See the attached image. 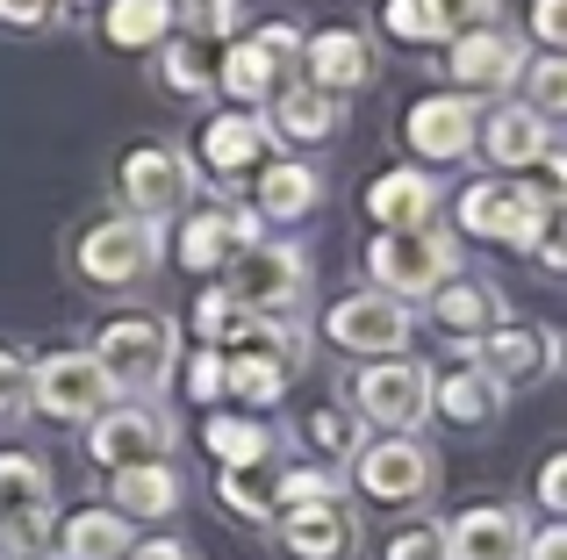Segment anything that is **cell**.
<instances>
[{"label": "cell", "mask_w": 567, "mask_h": 560, "mask_svg": "<svg viewBox=\"0 0 567 560\" xmlns=\"http://www.w3.org/2000/svg\"><path fill=\"white\" fill-rule=\"evenodd\" d=\"M181 216H187V224H181V252H173V259H181L187 273H223V267H230V252H237L230 209L216 201V209H181Z\"/></svg>", "instance_id": "28"}, {"label": "cell", "mask_w": 567, "mask_h": 560, "mask_svg": "<svg viewBox=\"0 0 567 560\" xmlns=\"http://www.w3.org/2000/svg\"><path fill=\"white\" fill-rule=\"evenodd\" d=\"M445 80L460 94H511L517 72H525V37L503 22H474V29H453L445 37Z\"/></svg>", "instance_id": "11"}, {"label": "cell", "mask_w": 567, "mask_h": 560, "mask_svg": "<svg viewBox=\"0 0 567 560\" xmlns=\"http://www.w3.org/2000/svg\"><path fill=\"white\" fill-rule=\"evenodd\" d=\"M453 216H460V230H474L482 245H511V252H532V238L554 224V209H546L517 173H488V180H474L467 195H460Z\"/></svg>", "instance_id": "7"}, {"label": "cell", "mask_w": 567, "mask_h": 560, "mask_svg": "<svg viewBox=\"0 0 567 560\" xmlns=\"http://www.w3.org/2000/svg\"><path fill=\"white\" fill-rule=\"evenodd\" d=\"M525 553V518L511 504H474L445 525V560H517Z\"/></svg>", "instance_id": "20"}, {"label": "cell", "mask_w": 567, "mask_h": 560, "mask_svg": "<svg viewBox=\"0 0 567 560\" xmlns=\"http://www.w3.org/2000/svg\"><path fill=\"white\" fill-rule=\"evenodd\" d=\"M58 481L37 453H0V510H51Z\"/></svg>", "instance_id": "34"}, {"label": "cell", "mask_w": 567, "mask_h": 560, "mask_svg": "<svg viewBox=\"0 0 567 560\" xmlns=\"http://www.w3.org/2000/svg\"><path fill=\"white\" fill-rule=\"evenodd\" d=\"M381 560H445V525H431V518L402 525V532L381 547Z\"/></svg>", "instance_id": "42"}, {"label": "cell", "mask_w": 567, "mask_h": 560, "mask_svg": "<svg viewBox=\"0 0 567 560\" xmlns=\"http://www.w3.org/2000/svg\"><path fill=\"white\" fill-rule=\"evenodd\" d=\"M539 504H546V518H567V453H554L539 467Z\"/></svg>", "instance_id": "46"}, {"label": "cell", "mask_w": 567, "mask_h": 560, "mask_svg": "<svg viewBox=\"0 0 567 560\" xmlns=\"http://www.w3.org/2000/svg\"><path fill=\"white\" fill-rule=\"evenodd\" d=\"M317 201H323V173L309 166V158H274V166H259V195H251V216H259V224H302Z\"/></svg>", "instance_id": "21"}, {"label": "cell", "mask_w": 567, "mask_h": 560, "mask_svg": "<svg viewBox=\"0 0 567 560\" xmlns=\"http://www.w3.org/2000/svg\"><path fill=\"white\" fill-rule=\"evenodd\" d=\"M101 37H109L115 51H158V43L173 37V0H109Z\"/></svg>", "instance_id": "30"}, {"label": "cell", "mask_w": 567, "mask_h": 560, "mask_svg": "<svg viewBox=\"0 0 567 560\" xmlns=\"http://www.w3.org/2000/svg\"><path fill=\"white\" fill-rule=\"evenodd\" d=\"M302 72L309 80L302 86H317V94H360L367 80H374V37L367 29H352V22H331V29H317V37H302Z\"/></svg>", "instance_id": "14"}, {"label": "cell", "mask_w": 567, "mask_h": 560, "mask_svg": "<svg viewBox=\"0 0 567 560\" xmlns=\"http://www.w3.org/2000/svg\"><path fill=\"white\" fill-rule=\"evenodd\" d=\"M266 152H274L266 115H208L202 144H194V158H202L208 180H245V173L266 166Z\"/></svg>", "instance_id": "18"}, {"label": "cell", "mask_w": 567, "mask_h": 560, "mask_svg": "<svg viewBox=\"0 0 567 560\" xmlns=\"http://www.w3.org/2000/svg\"><path fill=\"white\" fill-rule=\"evenodd\" d=\"M338 94H317V86H274V115H266V129L288 144H331L338 137Z\"/></svg>", "instance_id": "25"}, {"label": "cell", "mask_w": 567, "mask_h": 560, "mask_svg": "<svg viewBox=\"0 0 567 560\" xmlns=\"http://www.w3.org/2000/svg\"><path fill=\"white\" fill-rule=\"evenodd\" d=\"M503 409V388L482 374V366H453V374H431V417H445L453 432H482V424H496Z\"/></svg>", "instance_id": "22"}, {"label": "cell", "mask_w": 567, "mask_h": 560, "mask_svg": "<svg viewBox=\"0 0 567 560\" xmlns=\"http://www.w3.org/2000/svg\"><path fill=\"white\" fill-rule=\"evenodd\" d=\"M115 403L109 374L94 366V352H51V360H29V409L51 424H86Z\"/></svg>", "instance_id": "10"}, {"label": "cell", "mask_w": 567, "mask_h": 560, "mask_svg": "<svg viewBox=\"0 0 567 560\" xmlns=\"http://www.w3.org/2000/svg\"><path fill=\"white\" fill-rule=\"evenodd\" d=\"M474 366L496 381L503 395L511 388H539V381L560 374V331L554 323H517V317H496L482 338H474Z\"/></svg>", "instance_id": "8"}, {"label": "cell", "mask_w": 567, "mask_h": 560, "mask_svg": "<svg viewBox=\"0 0 567 560\" xmlns=\"http://www.w3.org/2000/svg\"><path fill=\"white\" fill-rule=\"evenodd\" d=\"M416 331V309L395 302V294L381 288H360V294H338L331 309H323V338H331L338 352H352V360H388V352H402Z\"/></svg>", "instance_id": "9"}, {"label": "cell", "mask_w": 567, "mask_h": 560, "mask_svg": "<svg viewBox=\"0 0 567 560\" xmlns=\"http://www.w3.org/2000/svg\"><path fill=\"white\" fill-rule=\"evenodd\" d=\"M346 467H352V481H360V496H374L388 510H416V504H431V489H439V453H431L416 432L360 438V453H352Z\"/></svg>", "instance_id": "4"}, {"label": "cell", "mask_w": 567, "mask_h": 560, "mask_svg": "<svg viewBox=\"0 0 567 560\" xmlns=\"http://www.w3.org/2000/svg\"><path fill=\"white\" fill-rule=\"evenodd\" d=\"M109 510H123L130 525H144V518H173V510H181V475H173V460L115 467V475H109Z\"/></svg>", "instance_id": "24"}, {"label": "cell", "mask_w": 567, "mask_h": 560, "mask_svg": "<svg viewBox=\"0 0 567 560\" xmlns=\"http://www.w3.org/2000/svg\"><path fill=\"white\" fill-rule=\"evenodd\" d=\"M367 273H374V288L395 294V302H424L445 273H460V245L445 238L439 224L374 230V245H367Z\"/></svg>", "instance_id": "5"}, {"label": "cell", "mask_w": 567, "mask_h": 560, "mask_svg": "<svg viewBox=\"0 0 567 560\" xmlns=\"http://www.w3.org/2000/svg\"><path fill=\"white\" fill-rule=\"evenodd\" d=\"M130 547H137V525H130L123 510H109V504L65 518V532H58V560H123Z\"/></svg>", "instance_id": "26"}, {"label": "cell", "mask_w": 567, "mask_h": 560, "mask_svg": "<svg viewBox=\"0 0 567 560\" xmlns=\"http://www.w3.org/2000/svg\"><path fill=\"white\" fill-rule=\"evenodd\" d=\"M445 195L439 180H431L424 166H388L374 173V187H367V216H374V230H416V224H439Z\"/></svg>", "instance_id": "19"}, {"label": "cell", "mask_w": 567, "mask_h": 560, "mask_svg": "<svg viewBox=\"0 0 567 560\" xmlns=\"http://www.w3.org/2000/svg\"><path fill=\"white\" fill-rule=\"evenodd\" d=\"M381 29L395 43H445L453 37V22H445L431 0H381Z\"/></svg>", "instance_id": "38"}, {"label": "cell", "mask_w": 567, "mask_h": 560, "mask_svg": "<svg viewBox=\"0 0 567 560\" xmlns=\"http://www.w3.org/2000/svg\"><path fill=\"white\" fill-rule=\"evenodd\" d=\"M453 29H474V22H496V0H431Z\"/></svg>", "instance_id": "49"}, {"label": "cell", "mask_w": 567, "mask_h": 560, "mask_svg": "<svg viewBox=\"0 0 567 560\" xmlns=\"http://www.w3.org/2000/svg\"><path fill=\"white\" fill-rule=\"evenodd\" d=\"M173 22L202 43H223L237 22H245V0H173Z\"/></svg>", "instance_id": "40"}, {"label": "cell", "mask_w": 567, "mask_h": 560, "mask_svg": "<svg viewBox=\"0 0 567 560\" xmlns=\"http://www.w3.org/2000/svg\"><path fill=\"white\" fill-rule=\"evenodd\" d=\"M216 86L230 101H245V108H259V101H274V86H280V58L266 51L259 37H237V43H223V58H216Z\"/></svg>", "instance_id": "27"}, {"label": "cell", "mask_w": 567, "mask_h": 560, "mask_svg": "<svg viewBox=\"0 0 567 560\" xmlns=\"http://www.w3.org/2000/svg\"><path fill=\"white\" fill-rule=\"evenodd\" d=\"M274 475H280V460L216 467V496H223V504H230L245 525H274Z\"/></svg>", "instance_id": "31"}, {"label": "cell", "mask_w": 567, "mask_h": 560, "mask_svg": "<svg viewBox=\"0 0 567 560\" xmlns=\"http://www.w3.org/2000/svg\"><path fill=\"white\" fill-rule=\"evenodd\" d=\"M517 560H567V525L546 518L539 532H525V553H517Z\"/></svg>", "instance_id": "47"}, {"label": "cell", "mask_w": 567, "mask_h": 560, "mask_svg": "<svg viewBox=\"0 0 567 560\" xmlns=\"http://www.w3.org/2000/svg\"><path fill=\"white\" fill-rule=\"evenodd\" d=\"M187 395H194V403H223V352H216V345L194 352V366H187Z\"/></svg>", "instance_id": "44"}, {"label": "cell", "mask_w": 567, "mask_h": 560, "mask_svg": "<svg viewBox=\"0 0 567 560\" xmlns=\"http://www.w3.org/2000/svg\"><path fill=\"white\" fill-rule=\"evenodd\" d=\"M202 446L216 453V467H251V460H274L280 453V432L266 417H230L223 409V417L202 424Z\"/></svg>", "instance_id": "29"}, {"label": "cell", "mask_w": 567, "mask_h": 560, "mask_svg": "<svg viewBox=\"0 0 567 560\" xmlns=\"http://www.w3.org/2000/svg\"><path fill=\"white\" fill-rule=\"evenodd\" d=\"M158 51H166V86L173 94H208V86H216V58L202 51V37L158 43Z\"/></svg>", "instance_id": "39"}, {"label": "cell", "mask_w": 567, "mask_h": 560, "mask_svg": "<svg viewBox=\"0 0 567 560\" xmlns=\"http://www.w3.org/2000/svg\"><path fill=\"white\" fill-rule=\"evenodd\" d=\"M474 152L496 173H525L539 152H554V123L539 108H525V101H496V108L474 115Z\"/></svg>", "instance_id": "16"}, {"label": "cell", "mask_w": 567, "mask_h": 560, "mask_svg": "<svg viewBox=\"0 0 567 560\" xmlns=\"http://www.w3.org/2000/svg\"><path fill=\"white\" fill-rule=\"evenodd\" d=\"M245 309H237L230 302V294H223V288H202V302H194V338H202V345H237V331H245Z\"/></svg>", "instance_id": "41"}, {"label": "cell", "mask_w": 567, "mask_h": 560, "mask_svg": "<svg viewBox=\"0 0 567 560\" xmlns=\"http://www.w3.org/2000/svg\"><path fill=\"white\" fill-rule=\"evenodd\" d=\"M274 532H280V547H288L295 560H352V547H360V518H352L346 496L274 510Z\"/></svg>", "instance_id": "17"}, {"label": "cell", "mask_w": 567, "mask_h": 560, "mask_svg": "<svg viewBox=\"0 0 567 560\" xmlns=\"http://www.w3.org/2000/svg\"><path fill=\"white\" fill-rule=\"evenodd\" d=\"M517 86H525V108H539L546 123H554V115L567 108V58H560V51H539V58H525Z\"/></svg>", "instance_id": "36"}, {"label": "cell", "mask_w": 567, "mask_h": 560, "mask_svg": "<svg viewBox=\"0 0 567 560\" xmlns=\"http://www.w3.org/2000/svg\"><path fill=\"white\" fill-rule=\"evenodd\" d=\"M352 417L374 424V432H416L431 417V366L410 360V352L367 360L352 374Z\"/></svg>", "instance_id": "6"}, {"label": "cell", "mask_w": 567, "mask_h": 560, "mask_svg": "<svg viewBox=\"0 0 567 560\" xmlns=\"http://www.w3.org/2000/svg\"><path fill=\"white\" fill-rule=\"evenodd\" d=\"M280 388H288V374H280L274 360H259V352H245V345L223 352V395H230V403L266 409V403H280Z\"/></svg>", "instance_id": "32"}, {"label": "cell", "mask_w": 567, "mask_h": 560, "mask_svg": "<svg viewBox=\"0 0 567 560\" xmlns=\"http://www.w3.org/2000/svg\"><path fill=\"white\" fill-rule=\"evenodd\" d=\"M223 294H230L245 317H302V302H309V252L302 245H280V238L237 245L230 267H223Z\"/></svg>", "instance_id": "2"}, {"label": "cell", "mask_w": 567, "mask_h": 560, "mask_svg": "<svg viewBox=\"0 0 567 560\" xmlns=\"http://www.w3.org/2000/svg\"><path fill=\"white\" fill-rule=\"evenodd\" d=\"M474 94H424L410 115H402V137L424 166H460L474 158Z\"/></svg>", "instance_id": "15"}, {"label": "cell", "mask_w": 567, "mask_h": 560, "mask_svg": "<svg viewBox=\"0 0 567 560\" xmlns=\"http://www.w3.org/2000/svg\"><path fill=\"white\" fill-rule=\"evenodd\" d=\"M115 187H123V209L144 216V224H158V230H166L181 209H194V166L173 152V144H137V152H123Z\"/></svg>", "instance_id": "12"}, {"label": "cell", "mask_w": 567, "mask_h": 560, "mask_svg": "<svg viewBox=\"0 0 567 560\" xmlns=\"http://www.w3.org/2000/svg\"><path fill=\"white\" fill-rule=\"evenodd\" d=\"M51 510H0V560H51Z\"/></svg>", "instance_id": "35"}, {"label": "cell", "mask_w": 567, "mask_h": 560, "mask_svg": "<svg viewBox=\"0 0 567 560\" xmlns=\"http://www.w3.org/2000/svg\"><path fill=\"white\" fill-rule=\"evenodd\" d=\"M86 352H94V366L109 374L115 395L152 403L181 366V331H173V317H109Z\"/></svg>", "instance_id": "1"}, {"label": "cell", "mask_w": 567, "mask_h": 560, "mask_svg": "<svg viewBox=\"0 0 567 560\" xmlns=\"http://www.w3.org/2000/svg\"><path fill=\"white\" fill-rule=\"evenodd\" d=\"M259 43L280 58V65H288V58L302 51V29H295V22H266V29H259Z\"/></svg>", "instance_id": "51"}, {"label": "cell", "mask_w": 567, "mask_h": 560, "mask_svg": "<svg viewBox=\"0 0 567 560\" xmlns=\"http://www.w3.org/2000/svg\"><path fill=\"white\" fill-rule=\"evenodd\" d=\"M58 8H65V0H0V22L8 29H43Z\"/></svg>", "instance_id": "48"}, {"label": "cell", "mask_w": 567, "mask_h": 560, "mask_svg": "<svg viewBox=\"0 0 567 560\" xmlns=\"http://www.w3.org/2000/svg\"><path fill=\"white\" fill-rule=\"evenodd\" d=\"M158 259H166V245H158V224H144V216H101V224L80 230V245H72V267H80L86 288L101 294H130L144 288V280L158 273Z\"/></svg>", "instance_id": "3"}, {"label": "cell", "mask_w": 567, "mask_h": 560, "mask_svg": "<svg viewBox=\"0 0 567 560\" xmlns=\"http://www.w3.org/2000/svg\"><path fill=\"white\" fill-rule=\"evenodd\" d=\"M29 409V360L14 345H0V424H14Z\"/></svg>", "instance_id": "43"}, {"label": "cell", "mask_w": 567, "mask_h": 560, "mask_svg": "<svg viewBox=\"0 0 567 560\" xmlns=\"http://www.w3.org/2000/svg\"><path fill=\"white\" fill-rule=\"evenodd\" d=\"M532 37L539 51H567V0H532Z\"/></svg>", "instance_id": "45"}, {"label": "cell", "mask_w": 567, "mask_h": 560, "mask_svg": "<svg viewBox=\"0 0 567 560\" xmlns=\"http://www.w3.org/2000/svg\"><path fill=\"white\" fill-rule=\"evenodd\" d=\"M331 496H346V475L338 467H280L274 475V510H295V504H331Z\"/></svg>", "instance_id": "37"}, {"label": "cell", "mask_w": 567, "mask_h": 560, "mask_svg": "<svg viewBox=\"0 0 567 560\" xmlns=\"http://www.w3.org/2000/svg\"><path fill=\"white\" fill-rule=\"evenodd\" d=\"M532 259H539V267H546V273H567V238H560V230H554V224H546V230H539V238H532Z\"/></svg>", "instance_id": "50"}, {"label": "cell", "mask_w": 567, "mask_h": 560, "mask_svg": "<svg viewBox=\"0 0 567 560\" xmlns=\"http://www.w3.org/2000/svg\"><path fill=\"white\" fill-rule=\"evenodd\" d=\"M123 560H194V547H181V539H137Z\"/></svg>", "instance_id": "52"}, {"label": "cell", "mask_w": 567, "mask_h": 560, "mask_svg": "<svg viewBox=\"0 0 567 560\" xmlns=\"http://www.w3.org/2000/svg\"><path fill=\"white\" fill-rule=\"evenodd\" d=\"M302 438L317 446V460H323V467H346L352 453H360L367 424L352 417V403H346V409H338V403H323V409H309V417H302Z\"/></svg>", "instance_id": "33"}, {"label": "cell", "mask_w": 567, "mask_h": 560, "mask_svg": "<svg viewBox=\"0 0 567 560\" xmlns=\"http://www.w3.org/2000/svg\"><path fill=\"white\" fill-rule=\"evenodd\" d=\"M424 302H431V323H439L445 338H460V345H474V338L503 317V294L488 288V280H460V273H445Z\"/></svg>", "instance_id": "23"}, {"label": "cell", "mask_w": 567, "mask_h": 560, "mask_svg": "<svg viewBox=\"0 0 567 560\" xmlns=\"http://www.w3.org/2000/svg\"><path fill=\"white\" fill-rule=\"evenodd\" d=\"M173 417L152 403H109L101 417H86V460L115 467H144V460H173Z\"/></svg>", "instance_id": "13"}]
</instances>
